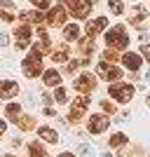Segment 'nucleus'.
I'll return each mask as SVG.
<instances>
[{"label": "nucleus", "instance_id": "1", "mask_svg": "<svg viewBox=\"0 0 150 157\" xmlns=\"http://www.w3.org/2000/svg\"><path fill=\"white\" fill-rule=\"evenodd\" d=\"M106 45L110 47V49H127L129 47V33H127V28L124 26H113L106 31Z\"/></svg>", "mask_w": 150, "mask_h": 157}, {"label": "nucleus", "instance_id": "2", "mask_svg": "<svg viewBox=\"0 0 150 157\" xmlns=\"http://www.w3.org/2000/svg\"><path fill=\"white\" fill-rule=\"evenodd\" d=\"M21 73H24L26 78H31V80L38 78V75H42V73H45V68H42V56L31 49V52L24 56V61H21Z\"/></svg>", "mask_w": 150, "mask_h": 157}, {"label": "nucleus", "instance_id": "3", "mask_svg": "<svg viewBox=\"0 0 150 157\" xmlns=\"http://www.w3.org/2000/svg\"><path fill=\"white\" fill-rule=\"evenodd\" d=\"M108 94L117 103H129L131 98H134V94H136V87L131 85V82H113L108 87Z\"/></svg>", "mask_w": 150, "mask_h": 157}, {"label": "nucleus", "instance_id": "4", "mask_svg": "<svg viewBox=\"0 0 150 157\" xmlns=\"http://www.w3.org/2000/svg\"><path fill=\"white\" fill-rule=\"evenodd\" d=\"M61 5L75 19H87L91 14V0H61Z\"/></svg>", "mask_w": 150, "mask_h": 157}, {"label": "nucleus", "instance_id": "5", "mask_svg": "<svg viewBox=\"0 0 150 157\" xmlns=\"http://www.w3.org/2000/svg\"><path fill=\"white\" fill-rule=\"evenodd\" d=\"M89 103H91V98L87 96V94H80V96L71 103V113H68V117H66V120H68L71 124H78L80 120L85 117V113H87V108H89Z\"/></svg>", "mask_w": 150, "mask_h": 157}, {"label": "nucleus", "instance_id": "6", "mask_svg": "<svg viewBox=\"0 0 150 157\" xmlns=\"http://www.w3.org/2000/svg\"><path fill=\"white\" fill-rule=\"evenodd\" d=\"M96 75L101 80H106V82H120V80H122V68L115 66V63L101 61V63H96Z\"/></svg>", "mask_w": 150, "mask_h": 157}, {"label": "nucleus", "instance_id": "7", "mask_svg": "<svg viewBox=\"0 0 150 157\" xmlns=\"http://www.w3.org/2000/svg\"><path fill=\"white\" fill-rule=\"evenodd\" d=\"M66 19H68V12H66V7L61 5H56V7H49V12L45 14V24L49 28H61V26H66Z\"/></svg>", "mask_w": 150, "mask_h": 157}, {"label": "nucleus", "instance_id": "8", "mask_svg": "<svg viewBox=\"0 0 150 157\" xmlns=\"http://www.w3.org/2000/svg\"><path fill=\"white\" fill-rule=\"evenodd\" d=\"M14 35V45H17V49H28V47L33 45L31 40H33V28L26 26V24H21V26H17L12 31Z\"/></svg>", "mask_w": 150, "mask_h": 157}, {"label": "nucleus", "instance_id": "9", "mask_svg": "<svg viewBox=\"0 0 150 157\" xmlns=\"http://www.w3.org/2000/svg\"><path fill=\"white\" fill-rule=\"evenodd\" d=\"M73 89H75L78 94H91L94 89H96V78H94L91 73H82V75H78V78H75Z\"/></svg>", "mask_w": 150, "mask_h": 157}, {"label": "nucleus", "instance_id": "10", "mask_svg": "<svg viewBox=\"0 0 150 157\" xmlns=\"http://www.w3.org/2000/svg\"><path fill=\"white\" fill-rule=\"evenodd\" d=\"M110 127V120H108V115H101V113H96V115H91L89 120H87V131L89 134H103L106 129Z\"/></svg>", "mask_w": 150, "mask_h": 157}, {"label": "nucleus", "instance_id": "11", "mask_svg": "<svg viewBox=\"0 0 150 157\" xmlns=\"http://www.w3.org/2000/svg\"><path fill=\"white\" fill-rule=\"evenodd\" d=\"M106 26H108V19L106 17H96V19H89L85 24V33H87V38H96L98 33H103Z\"/></svg>", "mask_w": 150, "mask_h": 157}, {"label": "nucleus", "instance_id": "12", "mask_svg": "<svg viewBox=\"0 0 150 157\" xmlns=\"http://www.w3.org/2000/svg\"><path fill=\"white\" fill-rule=\"evenodd\" d=\"M120 61H122L124 68H127V71H131V73L141 71V66H143V56H141V54H136V52H124L122 56H120Z\"/></svg>", "mask_w": 150, "mask_h": 157}, {"label": "nucleus", "instance_id": "13", "mask_svg": "<svg viewBox=\"0 0 150 157\" xmlns=\"http://www.w3.org/2000/svg\"><path fill=\"white\" fill-rule=\"evenodd\" d=\"M127 19H129V26H134V28H141V24H143V21L148 19V10H145L143 5H134Z\"/></svg>", "mask_w": 150, "mask_h": 157}, {"label": "nucleus", "instance_id": "14", "mask_svg": "<svg viewBox=\"0 0 150 157\" xmlns=\"http://www.w3.org/2000/svg\"><path fill=\"white\" fill-rule=\"evenodd\" d=\"M0 19L5 24H12L17 19V5H14V0H0Z\"/></svg>", "mask_w": 150, "mask_h": 157}, {"label": "nucleus", "instance_id": "15", "mask_svg": "<svg viewBox=\"0 0 150 157\" xmlns=\"http://www.w3.org/2000/svg\"><path fill=\"white\" fill-rule=\"evenodd\" d=\"M19 82L14 80H0V98H14L19 94Z\"/></svg>", "mask_w": 150, "mask_h": 157}, {"label": "nucleus", "instance_id": "16", "mask_svg": "<svg viewBox=\"0 0 150 157\" xmlns=\"http://www.w3.org/2000/svg\"><path fill=\"white\" fill-rule=\"evenodd\" d=\"M19 19L21 24H26V26H31V24H45V14L40 12V10H26V12H21L19 14Z\"/></svg>", "mask_w": 150, "mask_h": 157}, {"label": "nucleus", "instance_id": "17", "mask_svg": "<svg viewBox=\"0 0 150 157\" xmlns=\"http://www.w3.org/2000/svg\"><path fill=\"white\" fill-rule=\"evenodd\" d=\"M49 56H52L54 63H68L71 49H68V45H59L56 49H52V52H49Z\"/></svg>", "mask_w": 150, "mask_h": 157}, {"label": "nucleus", "instance_id": "18", "mask_svg": "<svg viewBox=\"0 0 150 157\" xmlns=\"http://www.w3.org/2000/svg\"><path fill=\"white\" fill-rule=\"evenodd\" d=\"M78 49H80V54H82V59H89L91 54H94V38H80L78 40Z\"/></svg>", "mask_w": 150, "mask_h": 157}, {"label": "nucleus", "instance_id": "19", "mask_svg": "<svg viewBox=\"0 0 150 157\" xmlns=\"http://www.w3.org/2000/svg\"><path fill=\"white\" fill-rule=\"evenodd\" d=\"M42 82H45V87H59L61 85V73L56 68H49V71L42 73Z\"/></svg>", "mask_w": 150, "mask_h": 157}, {"label": "nucleus", "instance_id": "20", "mask_svg": "<svg viewBox=\"0 0 150 157\" xmlns=\"http://www.w3.org/2000/svg\"><path fill=\"white\" fill-rule=\"evenodd\" d=\"M38 136L45 141V143H59V131L56 129H52V127H40L38 129Z\"/></svg>", "mask_w": 150, "mask_h": 157}, {"label": "nucleus", "instance_id": "21", "mask_svg": "<svg viewBox=\"0 0 150 157\" xmlns=\"http://www.w3.org/2000/svg\"><path fill=\"white\" fill-rule=\"evenodd\" d=\"M61 35H63L66 42H75V40H80V26L78 24H68V26H63Z\"/></svg>", "mask_w": 150, "mask_h": 157}, {"label": "nucleus", "instance_id": "22", "mask_svg": "<svg viewBox=\"0 0 150 157\" xmlns=\"http://www.w3.org/2000/svg\"><path fill=\"white\" fill-rule=\"evenodd\" d=\"M14 124L19 127L21 131H31V129H35V117H33V115H21Z\"/></svg>", "mask_w": 150, "mask_h": 157}, {"label": "nucleus", "instance_id": "23", "mask_svg": "<svg viewBox=\"0 0 150 157\" xmlns=\"http://www.w3.org/2000/svg\"><path fill=\"white\" fill-rule=\"evenodd\" d=\"M28 157H49V155H47V150L42 148L40 141H31L28 143Z\"/></svg>", "mask_w": 150, "mask_h": 157}, {"label": "nucleus", "instance_id": "24", "mask_svg": "<svg viewBox=\"0 0 150 157\" xmlns=\"http://www.w3.org/2000/svg\"><path fill=\"white\" fill-rule=\"evenodd\" d=\"M5 115H7V120L17 122V120L21 117V105L19 103H7L5 105Z\"/></svg>", "mask_w": 150, "mask_h": 157}, {"label": "nucleus", "instance_id": "25", "mask_svg": "<svg viewBox=\"0 0 150 157\" xmlns=\"http://www.w3.org/2000/svg\"><path fill=\"white\" fill-rule=\"evenodd\" d=\"M122 145H127V136L124 134H113L110 136V148H122Z\"/></svg>", "mask_w": 150, "mask_h": 157}, {"label": "nucleus", "instance_id": "26", "mask_svg": "<svg viewBox=\"0 0 150 157\" xmlns=\"http://www.w3.org/2000/svg\"><path fill=\"white\" fill-rule=\"evenodd\" d=\"M108 10L113 14H124V2L122 0H108Z\"/></svg>", "mask_w": 150, "mask_h": 157}, {"label": "nucleus", "instance_id": "27", "mask_svg": "<svg viewBox=\"0 0 150 157\" xmlns=\"http://www.w3.org/2000/svg\"><path fill=\"white\" fill-rule=\"evenodd\" d=\"M54 101H56V103H68V92H66L63 87H56V89H54Z\"/></svg>", "mask_w": 150, "mask_h": 157}, {"label": "nucleus", "instance_id": "28", "mask_svg": "<svg viewBox=\"0 0 150 157\" xmlns=\"http://www.w3.org/2000/svg\"><path fill=\"white\" fill-rule=\"evenodd\" d=\"M78 68H82V59H73V61H68V63H66V68H63V71L68 73V75H73V73L78 71Z\"/></svg>", "mask_w": 150, "mask_h": 157}, {"label": "nucleus", "instance_id": "29", "mask_svg": "<svg viewBox=\"0 0 150 157\" xmlns=\"http://www.w3.org/2000/svg\"><path fill=\"white\" fill-rule=\"evenodd\" d=\"M31 5L42 12V10H49V7H52V0H31Z\"/></svg>", "mask_w": 150, "mask_h": 157}, {"label": "nucleus", "instance_id": "30", "mask_svg": "<svg viewBox=\"0 0 150 157\" xmlns=\"http://www.w3.org/2000/svg\"><path fill=\"white\" fill-rule=\"evenodd\" d=\"M101 56H103V61H117L120 56H117V49H110V47H108V49H103V54H101Z\"/></svg>", "mask_w": 150, "mask_h": 157}, {"label": "nucleus", "instance_id": "31", "mask_svg": "<svg viewBox=\"0 0 150 157\" xmlns=\"http://www.w3.org/2000/svg\"><path fill=\"white\" fill-rule=\"evenodd\" d=\"M101 110H103L106 115H113L117 108H115V103H110V101H101Z\"/></svg>", "mask_w": 150, "mask_h": 157}, {"label": "nucleus", "instance_id": "32", "mask_svg": "<svg viewBox=\"0 0 150 157\" xmlns=\"http://www.w3.org/2000/svg\"><path fill=\"white\" fill-rule=\"evenodd\" d=\"M141 56H145L148 63H150V42H148V45H141Z\"/></svg>", "mask_w": 150, "mask_h": 157}, {"label": "nucleus", "instance_id": "33", "mask_svg": "<svg viewBox=\"0 0 150 157\" xmlns=\"http://www.w3.org/2000/svg\"><path fill=\"white\" fill-rule=\"evenodd\" d=\"M80 155L82 157H91V148L89 145H80Z\"/></svg>", "mask_w": 150, "mask_h": 157}, {"label": "nucleus", "instance_id": "34", "mask_svg": "<svg viewBox=\"0 0 150 157\" xmlns=\"http://www.w3.org/2000/svg\"><path fill=\"white\" fill-rule=\"evenodd\" d=\"M10 45V38H7V33H0V47H7Z\"/></svg>", "mask_w": 150, "mask_h": 157}, {"label": "nucleus", "instance_id": "35", "mask_svg": "<svg viewBox=\"0 0 150 157\" xmlns=\"http://www.w3.org/2000/svg\"><path fill=\"white\" fill-rule=\"evenodd\" d=\"M45 115H49V117H52V115H56V113H54L52 105H45Z\"/></svg>", "mask_w": 150, "mask_h": 157}, {"label": "nucleus", "instance_id": "36", "mask_svg": "<svg viewBox=\"0 0 150 157\" xmlns=\"http://www.w3.org/2000/svg\"><path fill=\"white\" fill-rule=\"evenodd\" d=\"M5 129H7V124H5V120H0V138H2V134H5Z\"/></svg>", "mask_w": 150, "mask_h": 157}, {"label": "nucleus", "instance_id": "37", "mask_svg": "<svg viewBox=\"0 0 150 157\" xmlns=\"http://www.w3.org/2000/svg\"><path fill=\"white\" fill-rule=\"evenodd\" d=\"M59 157H75V155H73V152H61Z\"/></svg>", "mask_w": 150, "mask_h": 157}, {"label": "nucleus", "instance_id": "38", "mask_svg": "<svg viewBox=\"0 0 150 157\" xmlns=\"http://www.w3.org/2000/svg\"><path fill=\"white\" fill-rule=\"evenodd\" d=\"M2 157H17V155H2Z\"/></svg>", "mask_w": 150, "mask_h": 157}, {"label": "nucleus", "instance_id": "39", "mask_svg": "<svg viewBox=\"0 0 150 157\" xmlns=\"http://www.w3.org/2000/svg\"><path fill=\"white\" fill-rule=\"evenodd\" d=\"M148 108H150V94H148Z\"/></svg>", "mask_w": 150, "mask_h": 157}]
</instances>
